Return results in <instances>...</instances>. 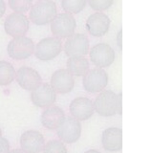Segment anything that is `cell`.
Masks as SVG:
<instances>
[{"label": "cell", "instance_id": "6da1fadb", "mask_svg": "<svg viewBox=\"0 0 153 153\" xmlns=\"http://www.w3.org/2000/svg\"><path fill=\"white\" fill-rule=\"evenodd\" d=\"M122 93L117 95L111 90L102 91L93 102L95 112L102 117H111L117 113L122 115Z\"/></svg>", "mask_w": 153, "mask_h": 153}, {"label": "cell", "instance_id": "7a4b0ae2", "mask_svg": "<svg viewBox=\"0 0 153 153\" xmlns=\"http://www.w3.org/2000/svg\"><path fill=\"white\" fill-rule=\"evenodd\" d=\"M56 5L52 0H41L32 5L29 18L36 25H46L56 16Z\"/></svg>", "mask_w": 153, "mask_h": 153}, {"label": "cell", "instance_id": "3957f363", "mask_svg": "<svg viewBox=\"0 0 153 153\" xmlns=\"http://www.w3.org/2000/svg\"><path fill=\"white\" fill-rule=\"evenodd\" d=\"M62 50V42L59 38L50 36L43 38L35 46V56L39 60H52L60 54Z\"/></svg>", "mask_w": 153, "mask_h": 153}, {"label": "cell", "instance_id": "277c9868", "mask_svg": "<svg viewBox=\"0 0 153 153\" xmlns=\"http://www.w3.org/2000/svg\"><path fill=\"white\" fill-rule=\"evenodd\" d=\"M51 23V31L57 38H67L73 33L76 27V19L73 14L68 13H61L53 18Z\"/></svg>", "mask_w": 153, "mask_h": 153}, {"label": "cell", "instance_id": "5b68a950", "mask_svg": "<svg viewBox=\"0 0 153 153\" xmlns=\"http://www.w3.org/2000/svg\"><path fill=\"white\" fill-rule=\"evenodd\" d=\"M35 50V43L25 36L13 37L7 47L8 55L16 60H23L30 57Z\"/></svg>", "mask_w": 153, "mask_h": 153}, {"label": "cell", "instance_id": "8992f818", "mask_svg": "<svg viewBox=\"0 0 153 153\" xmlns=\"http://www.w3.org/2000/svg\"><path fill=\"white\" fill-rule=\"evenodd\" d=\"M108 84V75L102 68L88 70L83 76V88L89 93H100Z\"/></svg>", "mask_w": 153, "mask_h": 153}, {"label": "cell", "instance_id": "52a82bcc", "mask_svg": "<svg viewBox=\"0 0 153 153\" xmlns=\"http://www.w3.org/2000/svg\"><path fill=\"white\" fill-rule=\"evenodd\" d=\"M30 20L24 13H13L6 17L4 29L9 36L13 37L23 36L29 31Z\"/></svg>", "mask_w": 153, "mask_h": 153}, {"label": "cell", "instance_id": "ba28073f", "mask_svg": "<svg viewBox=\"0 0 153 153\" xmlns=\"http://www.w3.org/2000/svg\"><path fill=\"white\" fill-rule=\"evenodd\" d=\"M90 59L98 68H105L115 60V51L107 43H98L89 52Z\"/></svg>", "mask_w": 153, "mask_h": 153}, {"label": "cell", "instance_id": "9c48e42d", "mask_svg": "<svg viewBox=\"0 0 153 153\" xmlns=\"http://www.w3.org/2000/svg\"><path fill=\"white\" fill-rule=\"evenodd\" d=\"M56 134L62 143H74L80 138L81 124L74 118H65L60 126L56 128Z\"/></svg>", "mask_w": 153, "mask_h": 153}, {"label": "cell", "instance_id": "30bf717a", "mask_svg": "<svg viewBox=\"0 0 153 153\" xmlns=\"http://www.w3.org/2000/svg\"><path fill=\"white\" fill-rule=\"evenodd\" d=\"M89 39L84 33H73L64 43V52L68 56H85L89 52Z\"/></svg>", "mask_w": 153, "mask_h": 153}, {"label": "cell", "instance_id": "8fae6325", "mask_svg": "<svg viewBox=\"0 0 153 153\" xmlns=\"http://www.w3.org/2000/svg\"><path fill=\"white\" fill-rule=\"evenodd\" d=\"M16 79L21 88L27 91H33L42 83L39 73L28 66L20 67L16 73Z\"/></svg>", "mask_w": 153, "mask_h": 153}, {"label": "cell", "instance_id": "7c38bea8", "mask_svg": "<svg viewBox=\"0 0 153 153\" xmlns=\"http://www.w3.org/2000/svg\"><path fill=\"white\" fill-rule=\"evenodd\" d=\"M32 102L37 107L47 108L52 106L56 100V93L48 83H41L38 87L32 91Z\"/></svg>", "mask_w": 153, "mask_h": 153}, {"label": "cell", "instance_id": "4fadbf2b", "mask_svg": "<svg viewBox=\"0 0 153 153\" xmlns=\"http://www.w3.org/2000/svg\"><path fill=\"white\" fill-rule=\"evenodd\" d=\"M110 18L102 12L92 13L86 20V30L93 36H102L110 27Z\"/></svg>", "mask_w": 153, "mask_h": 153}, {"label": "cell", "instance_id": "5bb4252c", "mask_svg": "<svg viewBox=\"0 0 153 153\" xmlns=\"http://www.w3.org/2000/svg\"><path fill=\"white\" fill-rule=\"evenodd\" d=\"M45 146L43 135L36 130H27L20 137L21 149L26 153H39Z\"/></svg>", "mask_w": 153, "mask_h": 153}, {"label": "cell", "instance_id": "9a60e30c", "mask_svg": "<svg viewBox=\"0 0 153 153\" xmlns=\"http://www.w3.org/2000/svg\"><path fill=\"white\" fill-rule=\"evenodd\" d=\"M69 109L73 118L78 121H87L95 113L93 102L84 97H79L72 100Z\"/></svg>", "mask_w": 153, "mask_h": 153}, {"label": "cell", "instance_id": "2e32d148", "mask_svg": "<svg viewBox=\"0 0 153 153\" xmlns=\"http://www.w3.org/2000/svg\"><path fill=\"white\" fill-rule=\"evenodd\" d=\"M50 85L56 93L67 94L73 90L75 86V79L73 75L70 74L68 70L59 69L54 72V74L52 75Z\"/></svg>", "mask_w": 153, "mask_h": 153}, {"label": "cell", "instance_id": "e0dca14e", "mask_svg": "<svg viewBox=\"0 0 153 153\" xmlns=\"http://www.w3.org/2000/svg\"><path fill=\"white\" fill-rule=\"evenodd\" d=\"M102 143L106 151H121L123 148V130L119 127L105 129L102 135Z\"/></svg>", "mask_w": 153, "mask_h": 153}, {"label": "cell", "instance_id": "ac0fdd59", "mask_svg": "<svg viewBox=\"0 0 153 153\" xmlns=\"http://www.w3.org/2000/svg\"><path fill=\"white\" fill-rule=\"evenodd\" d=\"M65 120V113L59 106L47 107L41 114L42 126L49 130H56Z\"/></svg>", "mask_w": 153, "mask_h": 153}, {"label": "cell", "instance_id": "d6986e66", "mask_svg": "<svg viewBox=\"0 0 153 153\" xmlns=\"http://www.w3.org/2000/svg\"><path fill=\"white\" fill-rule=\"evenodd\" d=\"M66 65L69 73L76 76H84L89 70V61L83 56H70L67 59Z\"/></svg>", "mask_w": 153, "mask_h": 153}, {"label": "cell", "instance_id": "ffe728a7", "mask_svg": "<svg viewBox=\"0 0 153 153\" xmlns=\"http://www.w3.org/2000/svg\"><path fill=\"white\" fill-rule=\"evenodd\" d=\"M16 69L10 62L0 60V85L5 86L12 83L16 79Z\"/></svg>", "mask_w": 153, "mask_h": 153}, {"label": "cell", "instance_id": "44dd1931", "mask_svg": "<svg viewBox=\"0 0 153 153\" xmlns=\"http://www.w3.org/2000/svg\"><path fill=\"white\" fill-rule=\"evenodd\" d=\"M86 0H61V7L65 13H79L86 6Z\"/></svg>", "mask_w": 153, "mask_h": 153}, {"label": "cell", "instance_id": "7402d4cb", "mask_svg": "<svg viewBox=\"0 0 153 153\" xmlns=\"http://www.w3.org/2000/svg\"><path fill=\"white\" fill-rule=\"evenodd\" d=\"M8 3L14 13H24L31 9L33 0H9Z\"/></svg>", "mask_w": 153, "mask_h": 153}, {"label": "cell", "instance_id": "603a6c76", "mask_svg": "<svg viewBox=\"0 0 153 153\" xmlns=\"http://www.w3.org/2000/svg\"><path fill=\"white\" fill-rule=\"evenodd\" d=\"M43 153H68L64 143L59 140H51L43 148Z\"/></svg>", "mask_w": 153, "mask_h": 153}, {"label": "cell", "instance_id": "cb8c5ba5", "mask_svg": "<svg viewBox=\"0 0 153 153\" xmlns=\"http://www.w3.org/2000/svg\"><path fill=\"white\" fill-rule=\"evenodd\" d=\"M89 6L97 12H102L112 6L114 0H87Z\"/></svg>", "mask_w": 153, "mask_h": 153}, {"label": "cell", "instance_id": "d4e9b609", "mask_svg": "<svg viewBox=\"0 0 153 153\" xmlns=\"http://www.w3.org/2000/svg\"><path fill=\"white\" fill-rule=\"evenodd\" d=\"M10 151V143L6 138L0 137V153H8Z\"/></svg>", "mask_w": 153, "mask_h": 153}, {"label": "cell", "instance_id": "484cf974", "mask_svg": "<svg viewBox=\"0 0 153 153\" xmlns=\"http://www.w3.org/2000/svg\"><path fill=\"white\" fill-rule=\"evenodd\" d=\"M5 12H6V3L4 0H0V18L4 16Z\"/></svg>", "mask_w": 153, "mask_h": 153}, {"label": "cell", "instance_id": "4316f807", "mask_svg": "<svg viewBox=\"0 0 153 153\" xmlns=\"http://www.w3.org/2000/svg\"><path fill=\"white\" fill-rule=\"evenodd\" d=\"M122 33H123V31L122 30H120V32H119V33H118V45H119V47H120V49H122Z\"/></svg>", "mask_w": 153, "mask_h": 153}, {"label": "cell", "instance_id": "83f0119b", "mask_svg": "<svg viewBox=\"0 0 153 153\" xmlns=\"http://www.w3.org/2000/svg\"><path fill=\"white\" fill-rule=\"evenodd\" d=\"M8 153H26V152H24L22 149H12V150H10Z\"/></svg>", "mask_w": 153, "mask_h": 153}, {"label": "cell", "instance_id": "f1b7e54d", "mask_svg": "<svg viewBox=\"0 0 153 153\" xmlns=\"http://www.w3.org/2000/svg\"><path fill=\"white\" fill-rule=\"evenodd\" d=\"M84 153H100L99 150H96V149H89L87 151H85Z\"/></svg>", "mask_w": 153, "mask_h": 153}, {"label": "cell", "instance_id": "f546056e", "mask_svg": "<svg viewBox=\"0 0 153 153\" xmlns=\"http://www.w3.org/2000/svg\"><path fill=\"white\" fill-rule=\"evenodd\" d=\"M0 137H2V131H1V129H0Z\"/></svg>", "mask_w": 153, "mask_h": 153}, {"label": "cell", "instance_id": "4dcf8cb0", "mask_svg": "<svg viewBox=\"0 0 153 153\" xmlns=\"http://www.w3.org/2000/svg\"><path fill=\"white\" fill-rule=\"evenodd\" d=\"M38 1H41V0H38Z\"/></svg>", "mask_w": 153, "mask_h": 153}]
</instances>
